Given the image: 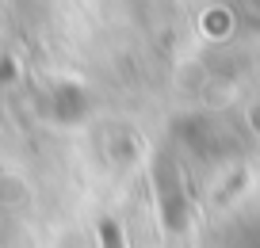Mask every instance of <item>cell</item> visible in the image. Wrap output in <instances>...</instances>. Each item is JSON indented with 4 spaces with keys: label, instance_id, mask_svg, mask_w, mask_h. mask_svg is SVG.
<instances>
[{
    "label": "cell",
    "instance_id": "cell-1",
    "mask_svg": "<svg viewBox=\"0 0 260 248\" xmlns=\"http://www.w3.org/2000/svg\"><path fill=\"white\" fill-rule=\"evenodd\" d=\"M100 237H104V248H126L119 237V229H115V222H104L100 225Z\"/></svg>",
    "mask_w": 260,
    "mask_h": 248
}]
</instances>
